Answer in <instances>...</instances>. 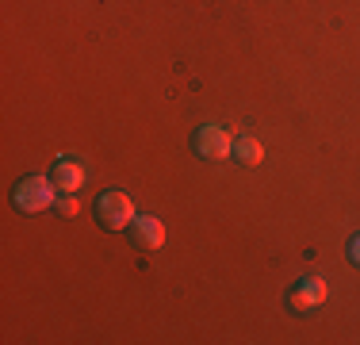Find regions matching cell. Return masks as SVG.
Wrapping results in <instances>:
<instances>
[{
    "label": "cell",
    "mask_w": 360,
    "mask_h": 345,
    "mask_svg": "<svg viewBox=\"0 0 360 345\" xmlns=\"http://www.w3.org/2000/svg\"><path fill=\"white\" fill-rule=\"evenodd\" d=\"M50 180L58 184V192H77L84 184V165L73 158H58L54 169H50Z\"/></svg>",
    "instance_id": "cell-6"
},
{
    "label": "cell",
    "mask_w": 360,
    "mask_h": 345,
    "mask_svg": "<svg viewBox=\"0 0 360 345\" xmlns=\"http://www.w3.org/2000/svg\"><path fill=\"white\" fill-rule=\"evenodd\" d=\"M54 211L62 215V219H73V215L81 211V207H77V200H73V192H62V196H58V200H54Z\"/></svg>",
    "instance_id": "cell-8"
},
{
    "label": "cell",
    "mask_w": 360,
    "mask_h": 345,
    "mask_svg": "<svg viewBox=\"0 0 360 345\" xmlns=\"http://www.w3.org/2000/svg\"><path fill=\"white\" fill-rule=\"evenodd\" d=\"M92 215H96V222L104 230H127L134 222V203L127 192H115V188H108V192L96 196V203H92Z\"/></svg>",
    "instance_id": "cell-1"
},
{
    "label": "cell",
    "mask_w": 360,
    "mask_h": 345,
    "mask_svg": "<svg viewBox=\"0 0 360 345\" xmlns=\"http://www.w3.org/2000/svg\"><path fill=\"white\" fill-rule=\"evenodd\" d=\"M230 150H234V138H230V131H222V127H215V123L195 127V134H192V153H195V158L222 161V158H230Z\"/></svg>",
    "instance_id": "cell-3"
},
{
    "label": "cell",
    "mask_w": 360,
    "mask_h": 345,
    "mask_svg": "<svg viewBox=\"0 0 360 345\" xmlns=\"http://www.w3.org/2000/svg\"><path fill=\"white\" fill-rule=\"evenodd\" d=\"M54 200H58V184L50 177H23L20 184L12 188V207L23 211V215L46 211Z\"/></svg>",
    "instance_id": "cell-2"
},
{
    "label": "cell",
    "mask_w": 360,
    "mask_h": 345,
    "mask_svg": "<svg viewBox=\"0 0 360 345\" xmlns=\"http://www.w3.org/2000/svg\"><path fill=\"white\" fill-rule=\"evenodd\" d=\"M349 261H353L356 269H360V234H356L353 242H349Z\"/></svg>",
    "instance_id": "cell-9"
},
{
    "label": "cell",
    "mask_w": 360,
    "mask_h": 345,
    "mask_svg": "<svg viewBox=\"0 0 360 345\" xmlns=\"http://www.w3.org/2000/svg\"><path fill=\"white\" fill-rule=\"evenodd\" d=\"M230 158H234V161H242V165H261L264 146L257 142L253 134H238V138H234V150H230Z\"/></svg>",
    "instance_id": "cell-7"
},
{
    "label": "cell",
    "mask_w": 360,
    "mask_h": 345,
    "mask_svg": "<svg viewBox=\"0 0 360 345\" xmlns=\"http://www.w3.org/2000/svg\"><path fill=\"white\" fill-rule=\"evenodd\" d=\"M322 299H326V280L322 276H307V280H299L291 288L288 303L291 310H314V307H322Z\"/></svg>",
    "instance_id": "cell-5"
},
{
    "label": "cell",
    "mask_w": 360,
    "mask_h": 345,
    "mask_svg": "<svg viewBox=\"0 0 360 345\" xmlns=\"http://www.w3.org/2000/svg\"><path fill=\"white\" fill-rule=\"evenodd\" d=\"M127 234H131V246H139V249H161L165 246V227H161V219H153V215H134Z\"/></svg>",
    "instance_id": "cell-4"
}]
</instances>
